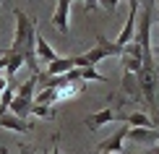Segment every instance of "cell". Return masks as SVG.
I'll return each mask as SVG.
<instances>
[{"instance_id":"obj_15","label":"cell","mask_w":159,"mask_h":154,"mask_svg":"<svg viewBox=\"0 0 159 154\" xmlns=\"http://www.w3.org/2000/svg\"><path fill=\"white\" fill-rule=\"evenodd\" d=\"M13 97H16V86H13V81L8 84V86H5V91H3V94H0V110H8V107H11V102H13ZM3 112H0V115H3Z\"/></svg>"},{"instance_id":"obj_11","label":"cell","mask_w":159,"mask_h":154,"mask_svg":"<svg viewBox=\"0 0 159 154\" xmlns=\"http://www.w3.org/2000/svg\"><path fill=\"white\" fill-rule=\"evenodd\" d=\"M120 68H123V71H130V73H138V71L143 68V58L123 50V55H120Z\"/></svg>"},{"instance_id":"obj_25","label":"cell","mask_w":159,"mask_h":154,"mask_svg":"<svg viewBox=\"0 0 159 154\" xmlns=\"http://www.w3.org/2000/svg\"><path fill=\"white\" fill-rule=\"evenodd\" d=\"M97 154H112V152H97Z\"/></svg>"},{"instance_id":"obj_13","label":"cell","mask_w":159,"mask_h":154,"mask_svg":"<svg viewBox=\"0 0 159 154\" xmlns=\"http://www.w3.org/2000/svg\"><path fill=\"white\" fill-rule=\"evenodd\" d=\"M37 58H39V60H44V63H52V60L57 58V52L52 50L47 42H44V37H42V34H37Z\"/></svg>"},{"instance_id":"obj_24","label":"cell","mask_w":159,"mask_h":154,"mask_svg":"<svg viewBox=\"0 0 159 154\" xmlns=\"http://www.w3.org/2000/svg\"><path fill=\"white\" fill-rule=\"evenodd\" d=\"M130 154H151V152H130Z\"/></svg>"},{"instance_id":"obj_20","label":"cell","mask_w":159,"mask_h":154,"mask_svg":"<svg viewBox=\"0 0 159 154\" xmlns=\"http://www.w3.org/2000/svg\"><path fill=\"white\" fill-rule=\"evenodd\" d=\"M11 81H8V78H5V76H0V94H3V91H5V86H8Z\"/></svg>"},{"instance_id":"obj_6","label":"cell","mask_w":159,"mask_h":154,"mask_svg":"<svg viewBox=\"0 0 159 154\" xmlns=\"http://www.w3.org/2000/svg\"><path fill=\"white\" fill-rule=\"evenodd\" d=\"M112 118H115V107H104V110L91 112V115L86 118V128H89V131H97V128H102V125H107Z\"/></svg>"},{"instance_id":"obj_17","label":"cell","mask_w":159,"mask_h":154,"mask_svg":"<svg viewBox=\"0 0 159 154\" xmlns=\"http://www.w3.org/2000/svg\"><path fill=\"white\" fill-rule=\"evenodd\" d=\"M31 115H37V118H55V107L52 105H37L34 102V107H31Z\"/></svg>"},{"instance_id":"obj_27","label":"cell","mask_w":159,"mask_h":154,"mask_svg":"<svg viewBox=\"0 0 159 154\" xmlns=\"http://www.w3.org/2000/svg\"><path fill=\"white\" fill-rule=\"evenodd\" d=\"M0 5H3V0H0Z\"/></svg>"},{"instance_id":"obj_28","label":"cell","mask_w":159,"mask_h":154,"mask_svg":"<svg viewBox=\"0 0 159 154\" xmlns=\"http://www.w3.org/2000/svg\"><path fill=\"white\" fill-rule=\"evenodd\" d=\"M70 3H73V0H70Z\"/></svg>"},{"instance_id":"obj_14","label":"cell","mask_w":159,"mask_h":154,"mask_svg":"<svg viewBox=\"0 0 159 154\" xmlns=\"http://www.w3.org/2000/svg\"><path fill=\"white\" fill-rule=\"evenodd\" d=\"M34 102L37 105H55L57 102V89H39V94L34 97Z\"/></svg>"},{"instance_id":"obj_3","label":"cell","mask_w":159,"mask_h":154,"mask_svg":"<svg viewBox=\"0 0 159 154\" xmlns=\"http://www.w3.org/2000/svg\"><path fill=\"white\" fill-rule=\"evenodd\" d=\"M125 138H128V125L117 128V131L112 133L110 138H104V141L97 146V152H112V154H123V144H125Z\"/></svg>"},{"instance_id":"obj_12","label":"cell","mask_w":159,"mask_h":154,"mask_svg":"<svg viewBox=\"0 0 159 154\" xmlns=\"http://www.w3.org/2000/svg\"><path fill=\"white\" fill-rule=\"evenodd\" d=\"M84 89H86V81H68L65 86L57 89V99H73L78 94H84Z\"/></svg>"},{"instance_id":"obj_22","label":"cell","mask_w":159,"mask_h":154,"mask_svg":"<svg viewBox=\"0 0 159 154\" xmlns=\"http://www.w3.org/2000/svg\"><path fill=\"white\" fill-rule=\"evenodd\" d=\"M21 154H34V152H31L29 146H21Z\"/></svg>"},{"instance_id":"obj_5","label":"cell","mask_w":159,"mask_h":154,"mask_svg":"<svg viewBox=\"0 0 159 154\" xmlns=\"http://www.w3.org/2000/svg\"><path fill=\"white\" fill-rule=\"evenodd\" d=\"M0 128H8V131H18V133H26L34 128V123L31 120H24L18 115H13V112H3L0 115Z\"/></svg>"},{"instance_id":"obj_2","label":"cell","mask_w":159,"mask_h":154,"mask_svg":"<svg viewBox=\"0 0 159 154\" xmlns=\"http://www.w3.org/2000/svg\"><path fill=\"white\" fill-rule=\"evenodd\" d=\"M120 91H123L125 102H143V97H141V86H138V76H136V73H130V71H123Z\"/></svg>"},{"instance_id":"obj_8","label":"cell","mask_w":159,"mask_h":154,"mask_svg":"<svg viewBox=\"0 0 159 154\" xmlns=\"http://www.w3.org/2000/svg\"><path fill=\"white\" fill-rule=\"evenodd\" d=\"M0 55H8V65H5V78L8 81H16V73L24 63V55H18V52H5V50H0Z\"/></svg>"},{"instance_id":"obj_7","label":"cell","mask_w":159,"mask_h":154,"mask_svg":"<svg viewBox=\"0 0 159 154\" xmlns=\"http://www.w3.org/2000/svg\"><path fill=\"white\" fill-rule=\"evenodd\" d=\"M70 68H76V60H73V58H60V55H57L52 63H47V76H65Z\"/></svg>"},{"instance_id":"obj_1","label":"cell","mask_w":159,"mask_h":154,"mask_svg":"<svg viewBox=\"0 0 159 154\" xmlns=\"http://www.w3.org/2000/svg\"><path fill=\"white\" fill-rule=\"evenodd\" d=\"M13 18H16V31H13V42L11 47H5V52H18L24 55V63L29 65L34 73H39V60H37V21L29 13L13 8Z\"/></svg>"},{"instance_id":"obj_21","label":"cell","mask_w":159,"mask_h":154,"mask_svg":"<svg viewBox=\"0 0 159 154\" xmlns=\"http://www.w3.org/2000/svg\"><path fill=\"white\" fill-rule=\"evenodd\" d=\"M128 5H130V11H138L141 8V0H128Z\"/></svg>"},{"instance_id":"obj_9","label":"cell","mask_w":159,"mask_h":154,"mask_svg":"<svg viewBox=\"0 0 159 154\" xmlns=\"http://www.w3.org/2000/svg\"><path fill=\"white\" fill-rule=\"evenodd\" d=\"M125 125H130V128H157V123L151 120L149 112H130L125 118Z\"/></svg>"},{"instance_id":"obj_19","label":"cell","mask_w":159,"mask_h":154,"mask_svg":"<svg viewBox=\"0 0 159 154\" xmlns=\"http://www.w3.org/2000/svg\"><path fill=\"white\" fill-rule=\"evenodd\" d=\"M117 3H120V0H99V5H104L107 11H112V8H115Z\"/></svg>"},{"instance_id":"obj_23","label":"cell","mask_w":159,"mask_h":154,"mask_svg":"<svg viewBox=\"0 0 159 154\" xmlns=\"http://www.w3.org/2000/svg\"><path fill=\"white\" fill-rule=\"evenodd\" d=\"M151 154H159V146H154V149H151Z\"/></svg>"},{"instance_id":"obj_18","label":"cell","mask_w":159,"mask_h":154,"mask_svg":"<svg viewBox=\"0 0 159 154\" xmlns=\"http://www.w3.org/2000/svg\"><path fill=\"white\" fill-rule=\"evenodd\" d=\"M99 5V0H84V8H86V13H91Z\"/></svg>"},{"instance_id":"obj_4","label":"cell","mask_w":159,"mask_h":154,"mask_svg":"<svg viewBox=\"0 0 159 154\" xmlns=\"http://www.w3.org/2000/svg\"><path fill=\"white\" fill-rule=\"evenodd\" d=\"M68 18H70V0H57V8L52 13V26L68 34Z\"/></svg>"},{"instance_id":"obj_16","label":"cell","mask_w":159,"mask_h":154,"mask_svg":"<svg viewBox=\"0 0 159 154\" xmlns=\"http://www.w3.org/2000/svg\"><path fill=\"white\" fill-rule=\"evenodd\" d=\"M81 81H107V76L104 73H99L94 65H89V68H81Z\"/></svg>"},{"instance_id":"obj_26","label":"cell","mask_w":159,"mask_h":154,"mask_svg":"<svg viewBox=\"0 0 159 154\" xmlns=\"http://www.w3.org/2000/svg\"><path fill=\"white\" fill-rule=\"evenodd\" d=\"M0 154H5V146H3V149H0Z\"/></svg>"},{"instance_id":"obj_10","label":"cell","mask_w":159,"mask_h":154,"mask_svg":"<svg viewBox=\"0 0 159 154\" xmlns=\"http://www.w3.org/2000/svg\"><path fill=\"white\" fill-rule=\"evenodd\" d=\"M128 138L130 141H157L159 138V128H130L128 125Z\"/></svg>"}]
</instances>
